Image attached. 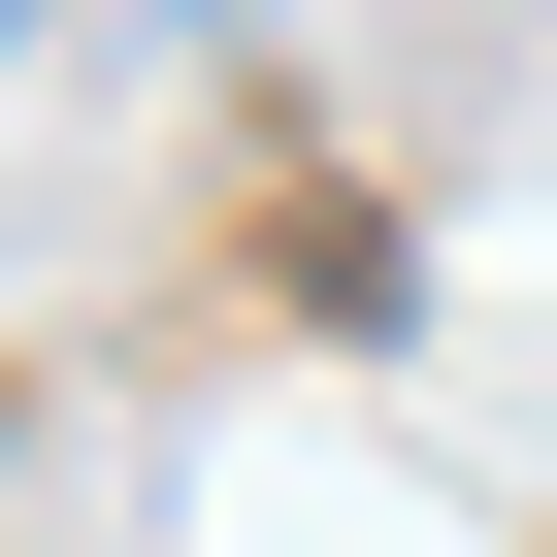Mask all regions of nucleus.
I'll list each match as a JSON object with an SVG mask.
<instances>
[{
    "mask_svg": "<svg viewBox=\"0 0 557 557\" xmlns=\"http://www.w3.org/2000/svg\"><path fill=\"white\" fill-rule=\"evenodd\" d=\"M132 34H262V0H132Z\"/></svg>",
    "mask_w": 557,
    "mask_h": 557,
    "instance_id": "obj_1",
    "label": "nucleus"
},
{
    "mask_svg": "<svg viewBox=\"0 0 557 557\" xmlns=\"http://www.w3.org/2000/svg\"><path fill=\"white\" fill-rule=\"evenodd\" d=\"M0 426H34V394H0Z\"/></svg>",
    "mask_w": 557,
    "mask_h": 557,
    "instance_id": "obj_3",
    "label": "nucleus"
},
{
    "mask_svg": "<svg viewBox=\"0 0 557 557\" xmlns=\"http://www.w3.org/2000/svg\"><path fill=\"white\" fill-rule=\"evenodd\" d=\"M0 34H34V0H0Z\"/></svg>",
    "mask_w": 557,
    "mask_h": 557,
    "instance_id": "obj_2",
    "label": "nucleus"
}]
</instances>
